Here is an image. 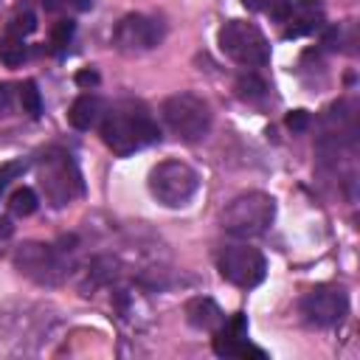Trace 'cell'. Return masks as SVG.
Listing matches in <instances>:
<instances>
[{
    "label": "cell",
    "mask_w": 360,
    "mask_h": 360,
    "mask_svg": "<svg viewBox=\"0 0 360 360\" xmlns=\"http://www.w3.org/2000/svg\"><path fill=\"white\" fill-rule=\"evenodd\" d=\"M11 233H14V228H11V222H8L6 217H0V242H6V239H11Z\"/></svg>",
    "instance_id": "cell-27"
},
{
    "label": "cell",
    "mask_w": 360,
    "mask_h": 360,
    "mask_svg": "<svg viewBox=\"0 0 360 360\" xmlns=\"http://www.w3.org/2000/svg\"><path fill=\"white\" fill-rule=\"evenodd\" d=\"M76 84H82V87H87V90H90V87H96V84H98V73H96L93 68H84V70H79V73H76Z\"/></svg>",
    "instance_id": "cell-26"
},
{
    "label": "cell",
    "mask_w": 360,
    "mask_h": 360,
    "mask_svg": "<svg viewBox=\"0 0 360 360\" xmlns=\"http://www.w3.org/2000/svg\"><path fill=\"white\" fill-rule=\"evenodd\" d=\"M160 118L180 141L197 143L211 132L214 112L202 96H197L191 90H180V93H172L160 104Z\"/></svg>",
    "instance_id": "cell-6"
},
{
    "label": "cell",
    "mask_w": 360,
    "mask_h": 360,
    "mask_svg": "<svg viewBox=\"0 0 360 360\" xmlns=\"http://www.w3.org/2000/svg\"><path fill=\"white\" fill-rule=\"evenodd\" d=\"M104 107H107V104H104L96 93H82V96L73 98V104H70V110H68V121H70L73 129L87 132V129L98 127V121H101V115H104Z\"/></svg>",
    "instance_id": "cell-15"
},
{
    "label": "cell",
    "mask_w": 360,
    "mask_h": 360,
    "mask_svg": "<svg viewBox=\"0 0 360 360\" xmlns=\"http://www.w3.org/2000/svg\"><path fill=\"white\" fill-rule=\"evenodd\" d=\"M245 3V8H250V11H267L270 17L287 3V0H242Z\"/></svg>",
    "instance_id": "cell-24"
},
{
    "label": "cell",
    "mask_w": 360,
    "mask_h": 360,
    "mask_svg": "<svg viewBox=\"0 0 360 360\" xmlns=\"http://www.w3.org/2000/svg\"><path fill=\"white\" fill-rule=\"evenodd\" d=\"M225 318H228V315L222 312V307H219L214 298H208V295H194V298H188V304H186V321H188V326H194V329H200V332L214 335V332L222 326Z\"/></svg>",
    "instance_id": "cell-14"
},
{
    "label": "cell",
    "mask_w": 360,
    "mask_h": 360,
    "mask_svg": "<svg viewBox=\"0 0 360 360\" xmlns=\"http://www.w3.org/2000/svg\"><path fill=\"white\" fill-rule=\"evenodd\" d=\"M17 98H20V107H22V112L28 118H39V112H42V96H39L34 79H28V82H22L17 87Z\"/></svg>",
    "instance_id": "cell-18"
},
{
    "label": "cell",
    "mask_w": 360,
    "mask_h": 360,
    "mask_svg": "<svg viewBox=\"0 0 360 360\" xmlns=\"http://www.w3.org/2000/svg\"><path fill=\"white\" fill-rule=\"evenodd\" d=\"M73 31H76L73 20H59V22L53 25V31H51V48H53L56 53H62V51L70 45V39H73Z\"/></svg>",
    "instance_id": "cell-20"
},
{
    "label": "cell",
    "mask_w": 360,
    "mask_h": 360,
    "mask_svg": "<svg viewBox=\"0 0 360 360\" xmlns=\"http://www.w3.org/2000/svg\"><path fill=\"white\" fill-rule=\"evenodd\" d=\"M217 270L228 284L239 290H253L267 276V259L259 248L248 242H231L217 250Z\"/></svg>",
    "instance_id": "cell-9"
},
{
    "label": "cell",
    "mask_w": 360,
    "mask_h": 360,
    "mask_svg": "<svg viewBox=\"0 0 360 360\" xmlns=\"http://www.w3.org/2000/svg\"><path fill=\"white\" fill-rule=\"evenodd\" d=\"M309 124H312V118H309L307 110H292V112L287 115V127H290L292 132H307Z\"/></svg>",
    "instance_id": "cell-23"
},
{
    "label": "cell",
    "mask_w": 360,
    "mask_h": 360,
    "mask_svg": "<svg viewBox=\"0 0 360 360\" xmlns=\"http://www.w3.org/2000/svg\"><path fill=\"white\" fill-rule=\"evenodd\" d=\"M25 169H28V163H25V160H11V163H3V166H0V191H3V188H6L11 180H17V177H20Z\"/></svg>",
    "instance_id": "cell-22"
},
{
    "label": "cell",
    "mask_w": 360,
    "mask_h": 360,
    "mask_svg": "<svg viewBox=\"0 0 360 360\" xmlns=\"http://www.w3.org/2000/svg\"><path fill=\"white\" fill-rule=\"evenodd\" d=\"M76 239L65 236L62 242H22L14 248L11 262L20 276L31 278L39 287H59L73 273V253Z\"/></svg>",
    "instance_id": "cell-3"
},
{
    "label": "cell",
    "mask_w": 360,
    "mask_h": 360,
    "mask_svg": "<svg viewBox=\"0 0 360 360\" xmlns=\"http://www.w3.org/2000/svg\"><path fill=\"white\" fill-rule=\"evenodd\" d=\"M222 228L233 239H256L276 219V200L264 191H245L222 208Z\"/></svg>",
    "instance_id": "cell-5"
},
{
    "label": "cell",
    "mask_w": 360,
    "mask_h": 360,
    "mask_svg": "<svg viewBox=\"0 0 360 360\" xmlns=\"http://www.w3.org/2000/svg\"><path fill=\"white\" fill-rule=\"evenodd\" d=\"M37 208H39V197H37V191H34L31 186H20V188L11 191V197H8V211H11L14 217H31Z\"/></svg>",
    "instance_id": "cell-17"
},
{
    "label": "cell",
    "mask_w": 360,
    "mask_h": 360,
    "mask_svg": "<svg viewBox=\"0 0 360 360\" xmlns=\"http://www.w3.org/2000/svg\"><path fill=\"white\" fill-rule=\"evenodd\" d=\"M0 59L8 68H17L25 59V39L22 37H14V34H6V39L0 45Z\"/></svg>",
    "instance_id": "cell-19"
},
{
    "label": "cell",
    "mask_w": 360,
    "mask_h": 360,
    "mask_svg": "<svg viewBox=\"0 0 360 360\" xmlns=\"http://www.w3.org/2000/svg\"><path fill=\"white\" fill-rule=\"evenodd\" d=\"M298 309L307 323L318 329H329L349 315V292L340 284H315L301 295Z\"/></svg>",
    "instance_id": "cell-10"
},
{
    "label": "cell",
    "mask_w": 360,
    "mask_h": 360,
    "mask_svg": "<svg viewBox=\"0 0 360 360\" xmlns=\"http://www.w3.org/2000/svg\"><path fill=\"white\" fill-rule=\"evenodd\" d=\"M11 104H14V87L11 84H0V118L8 115Z\"/></svg>",
    "instance_id": "cell-25"
},
{
    "label": "cell",
    "mask_w": 360,
    "mask_h": 360,
    "mask_svg": "<svg viewBox=\"0 0 360 360\" xmlns=\"http://www.w3.org/2000/svg\"><path fill=\"white\" fill-rule=\"evenodd\" d=\"M273 17L284 28V37L287 39L315 34L326 22V11H323V3L321 0H287Z\"/></svg>",
    "instance_id": "cell-13"
},
{
    "label": "cell",
    "mask_w": 360,
    "mask_h": 360,
    "mask_svg": "<svg viewBox=\"0 0 360 360\" xmlns=\"http://www.w3.org/2000/svg\"><path fill=\"white\" fill-rule=\"evenodd\" d=\"M59 315L48 304L37 301H11L0 307V354L28 357L48 349L56 340Z\"/></svg>",
    "instance_id": "cell-1"
},
{
    "label": "cell",
    "mask_w": 360,
    "mask_h": 360,
    "mask_svg": "<svg viewBox=\"0 0 360 360\" xmlns=\"http://www.w3.org/2000/svg\"><path fill=\"white\" fill-rule=\"evenodd\" d=\"M217 42H219V51L231 62H236V65H242L248 70L264 68L270 62V42H267V37L262 34L259 25H253L248 20H228L219 28Z\"/></svg>",
    "instance_id": "cell-7"
},
{
    "label": "cell",
    "mask_w": 360,
    "mask_h": 360,
    "mask_svg": "<svg viewBox=\"0 0 360 360\" xmlns=\"http://www.w3.org/2000/svg\"><path fill=\"white\" fill-rule=\"evenodd\" d=\"M163 37H166L163 20L149 17V14H127L112 28V42L124 53L152 51V48H158L163 42Z\"/></svg>",
    "instance_id": "cell-11"
},
{
    "label": "cell",
    "mask_w": 360,
    "mask_h": 360,
    "mask_svg": "<svg viewBox=\"0 0 360 360\" xmlns=\"http://www.w3.org/2000/svg\"><path fill=\"white\" fill-rule=\"evenodd\" d=\"M200 188V174L183 160H160L149 172V191L166 208H180L191 202Z\"/></svg>",
    "instance_id": "cell-8"
},
{
    "label": "cell",
    "mask_w": 360,
    "mask_h": 360,
    "mask_svg": "<svg viewBox=\"0 0 360 360\" xmlns=\"http://www.w3.org/2000/svg\"><path fill=\"white\" fill-rule=\"evenodd\" d=\"M98 132L107 149H112V155L118 158H127L160 141V127L141 98H121L107 104L98 121Z\"/></svg>",
    "instance_id": "cell-2"
},
{
    "label": "cell",
    "mask_w": 360,
    "mask_h": 360,
    "mask_svg": "<svg viewBox=\"0 0 360 360\" xmlns=\"http://www.w3.org/2000/svg\"><path fill=\"white\" fill-rule=\"evenodd\" d=\"M70 3H76V6H82V8L87 6V0H70ZM90 3H93V0H90Z\"/></svg>",
    "instance_id": "cell-28"
},
{
    "label": "cell",
    "mask_w": 360,
    "mask_h": 360,
    "mask_svg": "<svg viewBox=\"0 0 360 360\" xmlns=\"http://www.w3.org/2000/svg\"><path fill=\"white\" fill-rule=\"evenodd\" d=\"M267 82L256 73V70H245L239 79H236V96L245 98V101H262L267 96Z\"/></svg>",
    "instance_id": "cell-16"
},
{
    "label": "cell",
    "mask_w": 360,
    "mask_h": 360,
    "mask_svg": "<svg viewBox=\"0 0 360 360\" xmlns=\"http://www.w3.org/2000/svg\"><path fill=\"white\" fill-rule=\"evenodd\" d=\"M211 349H214L217 357H259V360L267 357L264 349L250 343V338H248V315L245 312H236V315L222 321V326L211 338Z\"/></svg>",
    "instance_id": "cell-12"
},
{
    "label": "cell",
    "mask_w": 360,
    "mask_h": 360,
    "mask_svg": "<svg viewBox=\"0 0 360 360\" xmlns=\"http://www.w3.org/2000/svg\"><path fill=\"white\" fill-rule=\"evenodd\" d=\"M37 172H39V188L53 208H65L84 194V180L76 166V158L62 146L45 149L37 160Z\"/></svg>",
    "instance_id": "cell-4"
},
{
    "label": "cell",
    "mask_w": 360,
    "mask_h": 360,
    "mask_svg": "<svg viewBox=\"0 0 360 360\" xmlns=\"http://www.w3.org/2000/svg\"><path fill=\"white\" fill-rule=\"evenodd\" d=\"M34 28H37V17H34V11L25 8V11L14 14V20L8 22V31H6V34H14V37H22V39H25Z\"/></svg>",
    "instance_id": "cell-21"
}]
</instances>
